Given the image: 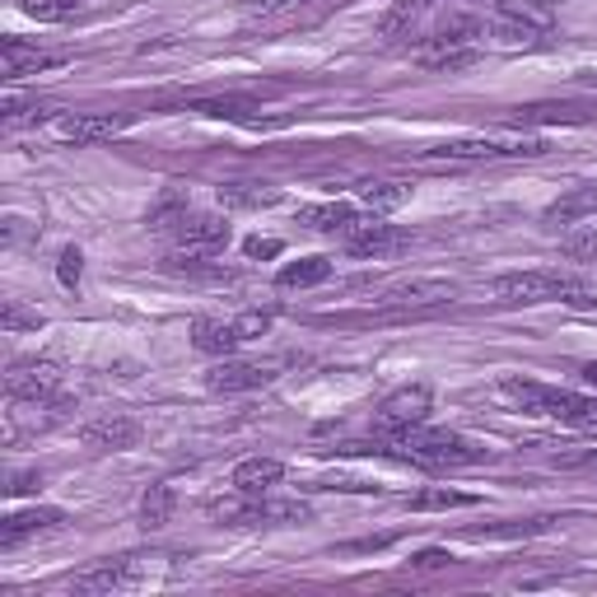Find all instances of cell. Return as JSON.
Wrapping results in <instances>:
<instances>
[{
  "instance_id": "1",
  "label": "cell",
  "mask_w": 597,
  "mask_h": 597,
  "mask_svg": "<svg viewBox=\"0 0 597 597\" xmlns=\"http://www.w3.org/2000/svg\"><path fill=\"white\" fill-rule=\"evenodd\" d=\"M546 154V141L532 131H490V135H467V141L434 145L415 154L421 169H467V164H495V159H536Z\"/></svg>"
},
{
  "instance_id": "2",
  "label": "cell",
  "mask_w": 597,
  "mask_h": 597,
  "mask_svg": "<svg viewBox=\"0 0 597 597\" xmlns=\"http://www.w3.org/2000/svg\"><path fill=\"white\" fill-rule=\"evenodd\" d=\"M495 298L504 304H569V308H597V290L579 275H561V271H513L500 275L490 285Z\"/></svg>"
},
{
  "instance_id": "3",
  "label": "cell",
  "mask_w": 597,
  "mask_h": 597,
  "mask_svg": "<svg viewBox=\"0 0 597 597\" xmlns=\"http://www.w3.org/2000/svg\"><path fill=\"white\" fill-rule=\"evenodd\" d=\"M392 448L402 453L406 463L430 467V471H444V467H471V463H481V457H486V448L467 444L463 434H453V430H425V421H421V425L397 430V434H392Z\"/></svg>"
},
{
  "instance_id": "4",
  "label": "cell",
  "mask_w": 597,
  "mask_h": 597,
  "mask_svg": "<svg viewBox=\"0 0 597 597\" xmlns=\"http://www.w3.org/2000/svg\"><path fill=\"white\" fill-rule=\"evenodd\" d=\"M555 29V6L551 0H500L490 14V33L500 43H542Z\"/></svg>"
},
{
  "instance_id": "5",
  "label": "cell",
  "mask_w": 597,
  "mask_h": 597,
  "mask_svg": "<svg viewBox=\"0 0 597 597\" xmlns=\"http://www.w3.org/2000/svg\"><path fill=\"white\" fill-rule=\"evenodd\" d=\"M476 33H481V24H476V19H453V24L434 33L425 47H415V62L430 66V70L471 66V62H476Z\"/></svg>"
},
{
  "instance_id": "6",
  "label": "cell",
  "mask_w": 597,
  "mask_h": 597,
  "mask_svg": "<svg viewBox=\"0 0 597 597\" xmlns=\"http://www.w3.org/2000/svg\"><path fill=\"white\" fill-rule=\"evenodd\" d=\"M229 238H234V229L220 215H187V220L173 229V243H177L173 262H206V257L229 248Z\"/></svg>"
},
{
  "instance_id": "7",
  "label": "cell",
  "mask_w": 597,
  "mask_h": 597,
  "mask_svg": "<svg viewBox=\"0 0 597 597\" xmlns=\"http://www.w3.org/2000/svg\"><path fill=\"white\" fill-rule=\"evenodd\" d=\"M453 294H457V285L444 281V275H411V281L383 285L373 304L378 308H392V313H415V308H439V304H448Z\"/></svg>"
},
{
  "instance_id": "8",
  "label": "cell",
  "mask_w": 597,
  "mask_h": 597,
  "mask_svg": "<svg viewBox=\"0 0 597 597\" xmlns=\"http://www.w3.org/2000/svg\"><path fill=\"white\" fill-rule=\"evenodd\" d=\"M406 248H411V234L397 225H383L378 215H365V220L346 234V252L360 257V262H388V257L406 252Z\"/></svg>"
},
{
  "instance_id": "9",
  "label": "cell",
  "mask_w": 597,
  "mask_h": 597,
  "mask_svg": "<svg viewBox=\"0 0 597 597\" xmlns=\"http://www.w3.org/2000/svg\"><path fill=\"white\" fill-rule=\"evenodd\" d=\"M6 388H10L14 402H33V406L52 402L56 388H62V369H56L52 360H19L6 373Z\"/></svg>"
},
{
  "instance_id": "10",
  "label": "cell",
  "mask_w": 597,
  "mask_h": 597,
  "mask_svg": "<svg viewBox=\"0 0 597 597\" xmlns=\"http://www.w3.org/2000/svg\"><path fill=\"white\" fill-rule=\"evenodd\" d=\"M141 434H145L141 421L108 411V415H94V421L79 430V439H85V448H98V453H127V448L141 444Z\"/></svg>"
},
{
  "instance_id": "11",
  "label": "cell",
  "mask_w": 597,
  "mask_h": 597,
  "mask_svg": "<svg viewBox=\"0 0 597 597\" xmlns=\"http://www.w3.org/2000/svg\"><path fill=\"white\" fill-rule=\"evenodd\" d=\"M66 523V509H56V504H37V509H19L10 513L6 523H0V551H14V546H24L33 542V536H47Z\"/></svg>"
},
{
  "instance_id": "12",
  "label": "cell",
  "mask_w": 597,
  "mask_h": 597,
  "mask_svg": "<svg viewBox=\"0 0 597 597\" xmlns=\"http://www.w3.org/2000/svg\"><path fill=\"white\" fill-rule=\"evenodd\" d=\"M135 579H141V565L135 561H104V565H94L85 574H75V579L66 584V593L70 597H108V593L131 588Z\"/></svg>"
},
{
  "instance_id": "13",
  "label": "cell",
  "mask_w": 597,
  "mask_h": 597,
  "mask_svg": "<svg viewBox=\"0 0 597 597\" xmlns=\"http://www.w3.org/2000/svg\"><path fill=\"white\" fill-rule=\"evenodd\" d=\"M131 122H135V112H75L56 131H62V141H70V145H98V141L122 135Z\"/></svg>"
},
{
  "instance_id": "14",
  "label": "cell",
  "mask_w": 597,
  "mask_h": 597,
  "mask_svg": "<svg viewBox=\"0 0 597 597\" xmlns=\"http://www.w3.org/2000/svg\"><path fill=\"white\" fill-rule=\"evenodd\" d=\"M271 378H275L271 365H252V360H234V355H225V360L215 365V369H206V388L234 397V392H257V388H267Z\"/></svg>"
},
{
  "instance_id": "15",
  "label": "cell",
  "mask_w": 597,
  "mask_h": 597,
  "mask_svg": "<svg viewBox=\"0 0 597 597\" xmlns=\"http://www.w3.org/2000/svg\"><path fill=\"white\" fill-rule=\"evenodd\" d=\"M430 415V388L415 383V388H397L383 406H378V425H383L388 434L406 430V425H421Z\"/></svg>"
},
{
  "instance_id": "16",
  "label": "cell",
  "mask_w": 597,
  "mask_h": 597,
  "mask_svg": "<svg viewBox=\"0 0 597 597\" xmlns=\"http://www.w3.org/2000/svg\"><path fill=\"white\" fill-rule=\"evenodd\" d=\"M294 220L304 229H313V234H341L346 238L355 225L365 220V215L355 206H346V202H323V206H298Z\"/></svg>"
},
{
  "instance_id": "17",
  "label": "cell",
  "mask_w": 597,
  "mask_h": 597,
  "mask_svg": "<svg viewBox=\"0 0 597 597\" xmlns=\"http://www.w3.org/2000/svg\"><path fill=\"white\" fill-rule=\"evenodd\" d=\"M229 481H234L238 495H252V500H262L267 490H275V486L285 481V467L275 463V457H248V463L234 467Z\"/></svg>"
},
{
  "instance_id": "18",
  "label": "cell",
  "mask_w": 597,
  "mask_h": 597,
  "mask_svg": "<svg viewBox=\"0 0 597 597\" xmlns=\"http://www.w3.org/2000/svg\"><path fill=\"white\" fill-rule=\"evenodd\" d=\"M238 341H243L238 323H220V317H196V323H192V346L202 350V355H215V360L234 355Z\"/></svg>"
},
{
  "instance_id": "19",
  "label": "cell",
  "mask_w": 597,
  "mask_h": 597,
  "mask_svg": "<svg viewBox=\"0 0 597 597\" xmlns=\"http://www.w3.org/2000/svg\"><path fill=\"white\" fill-rule=\"evenodd\" d=\"M52 66H62V56H56V52H43V47L19 43V37H6V75H10V79L52 70Z\"/></svg>"
},
{
  "instance_id": "20",
  "label": "cell",
  "mask_w": 597,
  "mask_h": 597,
  "mask_svg": "<svg viewBox=\"0 0 597 597\" xmlns=\"http://www.w3.org/2000/svg\"><path fill=\"white\" fill-rule=\"evenodd\" d=\"M360 202L369 206V215H388V210H402L411 202V187L388 183V177H369V183H360Z\"/></svg>"
},
{
  "instance_id": "21",
  "label": "cell",
  "mask_w": 597,
  "mask_h": 597,
  "mask_svg": "<svg viewBox=\"0 0 597 597\" xmlns=\"http://www.w3.org/2000/svg\"><path fill=\"white\" fill-rule=\"evenodd\" d=\"M551 225H579V220H597V187H574L569 196H561L546 210Z\"/></svg>"
},
{
  "instance_id": "22",
  "label": "cell",
  "mask_w": 597,
  "mask_h": 597,
  "mask_svg": "<svg viewBox=\"0 0 597 597\" xmlns=\"http://www.w3.org/2000/svg\"><path fill=\"white\" fill-rule=\"evenodd\" d=\"M323 281H332L327 257H304V262H290V267H281V275H275V285L281 290H313Z\"/></svg>"
},
{
  "instance_id": "23",
  "label": "cell",
  "mask_w": 597,
  "mask_h": 597,
  "mask_svg": "<svg viewBox=\"0 0 597 597\" xmlns=\"http://www.w3.org/2000/svg\"><path fill=\"white\" fill-rule=\"evenodd\" d=\"M271 202H275V187H267V183H225L220 187V206H229V210H262Z\"/></svg>"
},
{
  "instance_id": "24",
  "label": "cell",
  "mask_w": 597,
  "mask_h": 597,
  "mask_svg": "<svg viewBox=\"0 0 597 597\" xmlns=\"http://www.w3.org/2000/svg\"><path fill=\"white\" fill-rule=\"evenodd\" d=\"M56 112H62V108L47 104V98H43V104H37V98H33V104H19V98H10V104H6V127H10V131L43 127V122H52Z\"/></svg>"
},
{
  "instance_id": "25",
  "label": "cell",
  "mask_w": 597,
  "mask_h": 597,
  "mask_svg": "<svg viewBox=\"0 0 597 597\" xmlns=\"http://www.w3.org/2000/svg\"><path fill=\"white\" fill-rule=\"evenodd\" d=\"M169 519H173V486H150L141 495V523L150 532H159V528H169Z\"/></svg>"
},
{
  "instance_id": "26",
  "label": "cell",
  "mask_w": 597,
  "mask_h": 597,
  "mask_svg": "<svg viewBox=\"0 0 597 597\" xmlns=\"http://www.w3.org/2000/svg\"><path fill=\"white\" fill-rule=\"evenodd\" d=\"M196 112H206V117H229V122H257V104L252 98H238V94H229V98H196L192 104Z\"/></svg>"
},
{
  "instance_id": "27",
  "label": "cell",
  "mask_w": 597,
  "mask_h": 597,
  "mask_svg": "<svg viewBox=\"0 0 597 597\" xmlns=\"http://www.w3.org/2000/svg\"><path fill=\"white\" fill-rule=\"evenodd\" d=\"M425 6H430V0H397V6L378 19V33H383V37H406Z\"/></svg>"
},
{
  "instance_id": "28",
  "label": "cell",
  "mask_w": 597,
  "mask_h": 597,
  "mask_svg": "<svg viewBox=\"0 0 597 597\" xmlns=\"http://www.w3.org/2000/svg\"><path fill=\"white\" fill-rule=\"evenodd\" d=\"M85 6L89 0H24V14H33L37 24H66V19H75Z\"/></svg>"
},
{
  "instance_id": "29",
  "label": "cell",
  "mask_w": 597,
  "mask_h": 597,
  "mask_svg": "<svg viewBox=\"0 0 597 597\" xmlns=\"http://www.w3.org/2000/svg\"><path fill=\"white\" fill-rule=\"evenodd\" d=\"M561 252L569 262H597V225H579L561 238Z\"/></svg>"
},
{
  "instance_id": "30",
  "label": "cell",
  "mask_w": 597,
  "mask_h": 597,
  "mask_svg": "<svg viewBox=\"0 0 597 597\" xmlns=\"http://www.w3.org/2000/svg\"><path fill=\"white\" fill-rule=\"evenodd\" d=\"M47 317L37 313V308H29V304H19V298H6V308H0V327L6 332H37Z\"/></svg>"
},
{
  "instance_id": "31",
  "label": "cell",
  "mask_w": 597,
  "mask_h": 597,
  "mask_svg": "<svg viewBox=\"0 0 597 597\" xmlns=\"http://www.w3.org/2000/svg\"><path fill=\"white\" fill-rule=\"evenodd\" d=\"M467 504H476V495H463V490H421L411 500L415 513H425V509H467Z\"/></svg>"
},
{
  "instance_id": "32",
  "label": "cell",
  "mask_w": 597,
  "mask_h": 597,
  "mask_svg": "<svg viewBox=\"0 0 597 597\" xmlns=\"http://www.w3.org/2000/svg\"><path fill=\"white\" fill-rule=\"evenodd\" d=\"M79 275H85V257H79V248H66L62 262H56V281H62L66 290H75Z\"/></svg>"
},
{
  "instance_id": "33",
  "label": "cell",
  "mask_w": 597,
  "mask_h": 597,
  "mask_svg": "<svg viewBox=\"0 0 597 597\" xmlns=\"http://www.w3.org/2000/svg\"><path fill=\"white\" fill-rule=\"evenodd\" d=\"M298 6H308V0H267V6L257 10V19H252V24L271 29V24H281V19H285L290 10H298Z\"/></svg>"
},
{
  "instance_id": "34",
  "label": "cell",
  "mask_w": 597,
  "mask_h": 597,
  "mask_svg": "<svg viewBox=\"0 0 597 597\" xmlns=\"http://www.w3.org/2000/svg\"><path fill=\"white\" fill-rule=\"evenodd\" d=\"M234 323H238V332H243V341H252V336H267V332H271V313L252 308V313H243V317H234Z\"/></svg>"
},
{
  "instance_id": "35",
  "label": "cell",
  "mask_w": 597,
  "mask_h": 597,
  "mask_svg": "<svg viewBox=\"0 0 597 597\" xmlns=\"http://www.w3.org/2000/svg\"><path fill=\"white\" fill-rule=\"evenodd\" d=\"M281 252V238H248V257H275Z\"/></svg>"
},
{
  "instance_id": "36",
  "label": "cell",
  "mask_w": 597,
  "mask_h": 597,
  "mask_svg": "<svg viewBox=\"0 0 597 597\" xmlns=\"http://www.w3.org/2000/svg\"><path fill=\"white\" fill-rule=\"evenodd\" d=\"M453 561V555L448 551H421V555H415V565H421V569H434V565H448Z\"/></svg>"
},
{
  "instance_id": "37",
  "label": "cell",
  "mask_w": 597,
  "mask_h": 597,
  "mask_svg": "<svg viewBox=\"0 0 597 597\" xmlns=\"http://www.w3.org/2000/svg\"><path fill=\"white\" fill-rule=\"evenodd\" d=\"M37 486V471H19V476H10V495H24V490H33Z\"/></svg>"
}]
</instances>
